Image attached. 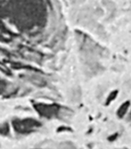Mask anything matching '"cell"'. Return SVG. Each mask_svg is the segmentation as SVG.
I'll list each match as a JSON object with an SVG mask.
<instances>
[{"mask_svg": "<svg viewBox=\"0 0 131 149\" xmlns=\"http://www.w3.org/2000/svg\"><path fill=\"white\" fill-rule=\"evenodd\" d=\"M130 101H126L125 103H123L121 106L120 107V108L118 109L117 111V115L120 117V118H123V116L127 113V111H128V108L130 107Z\"/></svg>", "mask_w": 131, "mask_h": 149, "instance_id": "6da1fadb", "label": "cell"}, {"mask_svg": "<svg viewBox=\"0 0 131 149\" xmlns=\"http://www.w3.org/2000/svg\"><path fill=\"white\" fill-rule=\"evenodd\" d=\"M130 114H131V113H130Z\"/></svg>", "mask_w": 131, "mask_h": 149, "instance_id": "277c9868", "label": "cell"}, {"mask_svg": "<svg viewBox=\"0 0 131 149\" xmlns=\"http://www.w3.org/2000/svg\"><path fill=\"white\" fill-rule=\"evenodd\" d=\"M117 134H113L112 136H110L108 139H109L110 141H114L116 139V138H117Z\"/></svg>", "mask_w": 131, "mask_h": 149, "instance_id": "3957f363", "label": "cell"}, {"mask_svg": "<svg viewBox=\"0 0 131 149\" xmlns=\"http://www.w3.org/2000/svg\"><path fill=\"white\" fill-rule=\"evenodd\" d=\"M117 91H113L110 94V96L108 97V98H107V104H109L110 103H111L113 100H115L116 97V96H117Z\"/></svg>", "mask_w": 131, "mask_h": 149, "instance_id": "7a4b0ae2", "label": "cell"}]
</instances>
